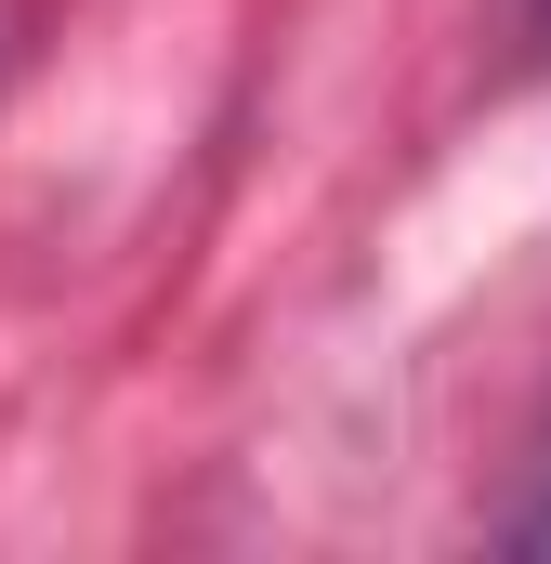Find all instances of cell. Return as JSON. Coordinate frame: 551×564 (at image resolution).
<instances>
[{
	"label": "cell",
	"mask_w": 551,
	"mask_h": 564,
	"mask_svg": "<svg viewBox=\"0 0 551 564\" xmlns=\"http://www.w3.org/2000/svg\"><path fill=\"white\" fill-rule=\"evenodd\" d=\"M526 26H539V40H551V0H526Z\"/></svg>",
	"instance_id": "cell-1"
}]
</instances>
